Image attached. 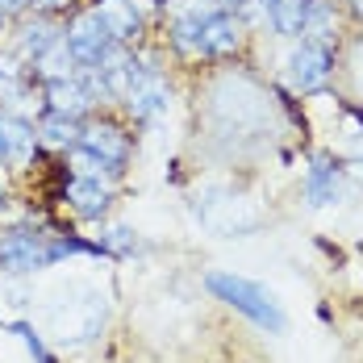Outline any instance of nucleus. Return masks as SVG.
Here are the masks:
<instances>
[{"label":"nucleus","mask_w":363,"mask_h":363,"mask_svg":"<svg viewBox=\"0 0 363 363\" xmlns=\"http://www.w3.org/2000/svg\"><path fill=\"white\" fill-rule=\"evenodd\" d=\"M176 46L184 55H205L201 50V13H188V17L176 21Z\"/></svg>","instance_id":"obj_17"},{"label":"nucleus","mask_w":363,"mask_h":363,"mask_svg":"<svg viewBox=\"0 0 363 363\" xmlns=\"http://www.w3.org/2000/svg\"><path fill=\"white\" fill-rule=\"evenodd\" d=\"M334 26H338V17H334V9H330L326 0H305V21H301V34H309V42L326 46L330 38H334Z\"/></svg>","instance_id":"obj_13"},{"label":"nucleus","mask_w":363,"mask_h":363,"mask_svg":"<svg viewBox=\"0 0 363 363\" xmlns=\"http://www.w3.org/2000/svg\"><path fill=\"white\" fill-rule=\"evenodd\" d=\"M59 38V30L55 26H46V21H38V26H26V34H21V50L30 55V59H38L50 42Z\"/></svg>","instance_id":"obj_18"},{"label":"nucleus","mask_w":363,"mask_h":363,"mask_svg":"<svg viewBox=\"0 0 363 363\" xmlns=\"http://www.w3.org/2000/svg\"><path fill=\"white\" fill-rule=\"evenodd\" d=\"M63 38H67V46H72L75 63H84V67H96L101 55L113 46V34L105 30V21L96 17V9H92V13H79L72 26L63 30Z\"/></svg>","instance_id":"obj_3"},{"label":"nucleus","mask_w":363,"mask_h":363,"mask_svg":"<svg viewBox=\"0 0 363 363\" xmlns=\"http://www.w3.org/2000/svg\"><path fill=\"white\" fill-rule=\"evenodd\" d=\"M289 88L292 92H313L330 79V50L318 42H301V50L289 55Z\"/></svg>","instance_id":"obj_4"},{"label":"nucleus","mask_w":363,"mask_h":363,"mask_svg":"<svg viewBox=\"0 0 363 363\" xmlns=\"http://www.w3.org/2000/svg\"><path fill=\"white\" fill-rule=\"evenodd\" d=\"M338 172L330 167V163H313L309 167V176H305V192H309V201L313 205H330L334 196H338Z\"/></svg>","instance_id":"obj_14"},{"label":"nucleus","mask_w":363,"mask_h":363,"mask_svg":"<svg viewBox=\"0 0 363 363\" xmlns=\"http://www.w3.org/2000/svg\"><path fill=\"white\" fill-rule=\"evenodd\" d=\"M238 46V26L230 13H205L201 17V50L205 55H230Z\"/></svg>","instance_id":"obj_8"},{"label":"nucleus","mask_w":363,"mask_h":363,"mask_svg":"<svg viewBox=\"0 0 363 363\" xmlns=\"http://www.w3.org/2000/svg\"><path fill=\"white\" fill-rule=\"evenodd\" d=\"M34 63H38V72H42L46 79H50V84H55V79H72L75 55H72V46H67V38L59 34L55 42H50V46H46V50H42V55H38Z\"/></svg>","instance_id":"obj_12"},{"label":"nucleus","mask_w":363,"mask_h":363,"mask_svg":"<svg viewBox=\"0 0 363 363\" xmlns=\"http://www.w3.org/2000/svg\"><path fill=\"white\" fill-rule=\"evenodd\" d=\"M96 17L105 21V30L113 34V42H121V38H130L138 30L134 0H101V4H96Z\"/></svg>","instance_id":"obj_11"},{"label":"nucleus","mask_w":363,"mask_h":363,"mask_svg":"<svg viewBox=\"0 0 363 363\" xmlns=\"http://www.w3.org/2000/svg\"><path fill=\"white\" fill-rule=\"evenodd\" d=\"M67 201L79 218H101L109 209V180H88V176H75L67 188Z\"/></svg>","instance_id":"obj_7"},{"label":"nucleus","mask_w":363,"mask_h":363,"mask_svg":"<svg viewBox=\"0 0 363 363\" xmlns=\"http://www.w3.org/2000/svg\"><path fill=\"white\" fill-rule=\"evenodd\" d=\"M109 251H134V234L125 230V225H113V230H105V238H101Z\"/></svg>","instance_id":"obj_20"},{"label":"nucleus","mask_w":363,"mask_h":363,"mask_svg":"<svg viewBox=\"0 0 363 363\" xmlns=\"http://www.w3.org/2000/svg\"><path fill=\"white\" fill-rule=\"evenodd\" d=\"M0 143H4V159L9 163H26L34 155L38 134H34V125H26L17 113H4L0 117Z\"/></svg>","instance_id":"obj_9"},{"label":"nucleus","mask_w":363,"mask_h":363,"mask_svg":"<svg viewBox=\"0 0 363 363\" xmlns=\"http://www.w3.org/2000/svg\"><path fill=\"white\" fill-rule=\"evenodd\" d=\"M38 138L46 146H75L79 130H75V117H63V113H50L42 125H38Z\"/></svg>","instance_id":"obj_15"},{"label":"nucleus","mask_w":363,"mask_h":363,"mask_svg":"<svg viewBox=\"0 0 363 363\" xmlns=\"http://www.w3.org/2000/svg\"><path fill=\"white\" fill-rule=\"evenodd\" d=\"M305 21V0H272V26L280 34H301Z\"/></svg>","instance_id":"obj_16"},{"label":"nucleus","mask_w":363,"mask_h":363,"mask_svg":"<svg viewBox=\"0 0 363 363\" xmlns=\"http://www.w3.org/2000/svg\"><path fill=\"white\" fill-rule=\"evenodd\" d=\"M34 4H42V9H63L67 0H34Z\"/></svg>","instance_id":"obj_22"},{"label":"nucleus","mask_w":363,"mask_h":363,"mask_svg":"<svg viewBox=\"0 0 363 363\" xmlns=\"http://www.w3.org/2000/svg\"><path fill=\"white\" fill-rule=\"evenodd\" d=\"M205 284L218 292L221 301H230L238 313H247L255 326L284 330V309H280V301L263 289V284H255V280H247V276H230V272H209Z\"/></svg>","instance_id":"obj_1"},{"label":"nucleus","mask_w":363,"mask_h":363,"mask_svg":"<svg viewBox=\"0 0 363 363\" xmlns=\"http://www.w3.org/2000/svg\"><path fill=\"white\" fill-rule=\"evenodd\" d=\"M0 159H4V143H0Z\"/></svg>","instance_id":"obj_24"},{"label":"nucleus","mask_w":363,"mask_h":363,"mask_svg":"<svg viewBox=\"0 0 363 363\" xmlns=\"http://www.w3.org/2000/svg\"><path fill=\"white\" fill-rule=\"evenodd\" d=\"M167 105V84L159 79L155 72H143V79L125 92V109L134 113L138 121H146V117H155V113Z\"/></svg>","instance_id":"obj_6"},{"label":"nucleus","mask_w":363,"mask_h":363,"mask_svg":"<svg viewBox=\"0 0 363 363\" xmlns=\"http://www.w3.org/2000/svg\"><path fill=\"white\" fill-rule=\"evenodd\" d=\"M26 4H30V0H0V9H4V13H13V9H26Z\"/></svg>","instance_id":"obj_21"},{"label":"nucleus","mask_w":363,"mask_h":363,"mask_svg":"<svg viewBox=\"0 0 363 363\" xmlns=\"http://www.w3.org/2000/svg\"><path fill=\"white\" fill-rule=\"evenodd\" d=\"M79 143H84V150H92L101 163H109V167L125 163V155H130V143H125V134L117 125H92V130L79 134Z\"/></svg>","instance_id":"obj_5"},{"label":"nucleus","mask_w":363,"mask_h":363,"mask_svg":"<svg viewBox=\"0 0 363 363\" xmlns=\"http://www.w3.org/2000/svg\"><path fill=\"white\" fill-rule=\"evenodd\" d=\"M355 9H359V13H363V0H355Z\"/></svg>","instance_id":"obj_23"},{"label":"nucleus","mask_w":363,"mask_h":363,"mask_svg":"<svg viewBox=\"0 0 363 363\" xmlns=\"http://www.w3.org/2000/svg\"><path fill=\"white\" fill-rule=\"evenodd\" d=\"M46 101H50V109L63 113V117H79V113L92 105V92L84 84H75V79H55L50 92H46Z\"/></svg>","instance_id":"obj_10"},{"label":"nucleus","mask_w":363,"mask_h":363,"mask_svg":"<svg viewBox=\"0 0 363 363\" xmlns=\"http://www.w3.org/2000/svg\"><path fill=\"white\" fill-rule=\"evenodd\" d=\"M72 167L75 176H88V180H109V163H101L92 150H84V146H75L72 150Z\"/></svg>","instance_id":"obj_19"},{"label":"nucleus","mask_w":363,"mask_h":363,"mask_svg":"<svg viewBox=\"0 0 363 363\" xmlns=\"http://www.w3.org/2000/svg\"><path fill=\"white\" fill-rule=\"evenodd\" d=\"M0 201H4V192H0Z\"/></svg>","instance_id":"obj_25"},{"label":"nucleus","mask_w":363,"mask_h":363,"mask_svg":"<svg viewBox=\"0 0 363 363\" xmlns=\"http://www.w3.org/2000/svg\"><path fill=\"white\" fill-rule=\"evenodd\" d=\"M55 255V242H42L38 234H26V230H9L0 238V272L9 276H26V272H38L46 267Z\"/></svg>","instance_id":"obj_2"}]
</instances>
